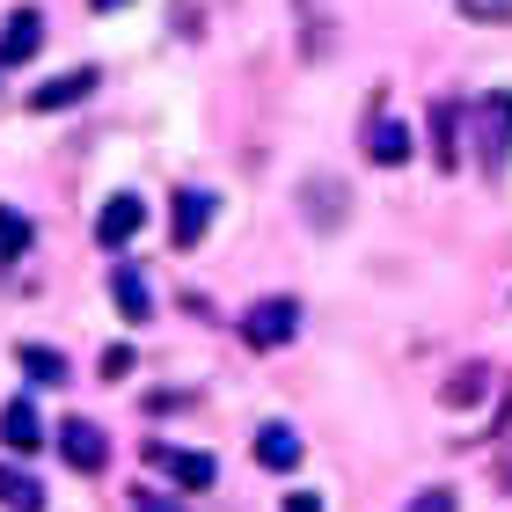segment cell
Wrapping results in <instances>:
<instances>
[{
	"mask_svg": "<svg viewBox=\"0 0 512 512\" xmlns=\"http://www.w3.org/2000/svg\"><path fill=\"white\" fill-rule=\"evenodd\" d=\"M293 330H300V300H256V308L242 315V344L249 352H278V344H293Z\"/></svg>",
	"mask_w": 512,
	"mask_h": 512,
	"instance_id": "obj_1",
	"label": "cell"
},
{
	"mask_svg": "<svg viewBox=\"0 0 512 512\" xmlns=\"http://www.w3.org/2000/svg\"><path fill=\"white\" fill-rule=\"evenodd\" d=\"M476 139H483V169H505V154H512V88H498V96H483L476 103Z\"/></svg>",
	"mask_w": 512,
	"mask_h": 512,
	"instance_id": "obj_2",
	"label": "cell"
},
{
	"mask_svg": "<svg viewBox=\"0 0 512 512\" xmlns=\"http://www.w3.org/2000/svg\"><path fill=\"white\" fill-rule=\"evenodd\" d=\"M59 454H66L74 476H103L110 469V439H103V425H88V417H66L59 425Z\"/></svg>",
	"mask_w": 512,
	"mask_h": 512,
	"instance_id": "obj_3",
	"label": "cell"
},
{
	"mask_svg": "<svg viewBox=\"0 0 512 512\" xmlns=\"http://www.w3.org/2000/svg\"><path fill=\"white\" fill-rule=\"evenodd\" d=\"M139 227H147V198H139V191L103 198V213H96V242H103V249H125Z\"/></svg>",
	"mask_w": 512,
	"mask_h": 512,
	"instance_id": "obj_4",
	"label": "cell"
},
{
	"mask_svg": "<svg viewBox=\"0 0 512 512\" xmlns=\"http://www.w3.org/2000/svg\"><path fill=\"white\" fill-rule=\"evenodd\" d=\"M147 461L176 483V491H213V476H220L213 454H191V447H147Z\"/></svg>",
	"mask_w": 512,
	"mask_h": 512,
	"instance_id": "obj_5",
	"label": "cell"
},
{
	"mask_svg": "<svg viewBox=\"0 0 512 512\" xmlns=\"http://www.w3.org/2000/svg\"><path fill=\"white\" fill-rule=\"evenodd\" d=\"M205 227H213V198L205 191H176V213H169V242L176 249H198Z\"/></svg>",
	"mask_w": 512,
	"mask_h": 512,
	"instance_id": "obj_6",
	"label": "cell"
},
{
	"mask_svg": "<svg viewBox=\"0 0 512 512\" xmlns=\"http://www.w3.org/2000/svg\"><path fill=\"white\" fill-rule=\"evenodd\" d=\"M0 447H8V454H37V447H44V417L22 403V395L0 410Z\"/></svg>",
	"mask_w": 512,
	"mask_h": 512,
	"instance_id": "obj_7",
	"label": "cell"
},
{
	"mask_svg": "<svg viewBox=\"0 0 512 512\" xmlns=\"http://www.w3.org/2000/svg\"><path fill=\"white\" fill-rule=\"evenodd\" d=\"M37 44H44V15H8V30H0V66H22V59H37Z\"/></svg>",
	"mask_w": 512,
	"mask_h": 512,
	"instance_id": "obj_8",
	"label": "cell"
},
{
	"mask_svg": "<svg viewBox=\"0 0 512 512\" xmlns=\"http://www.w3.org/2000/svg\"><path fill=\"white\" fill-rule=\"evenodd\" d=\"M366 161H381V169H403V161H410V132L395 125V118H374V125H366Z\"/></svg>",
	"mask_w": 512,
	"mask_h": 512,
	"instance_id": "obj_9",
	"label": "cell"
},
{
	"mask_svg": "<svg viewBox=\"0 0 512 512\" xmlns=\"http://www.w3.org/2000/svg\"><path fill=\"white\" fill-rule=\"evenodd\" d=\"M256 461L278 469V476L300 469V432H293V425H264V432H256Z\"/></svg>",
	"mask_w": 512,
	"mask_h": 512,
	"instance_id": "obj_10",
	"label": "cell"
},
{
	"mask_svg": "<svg viewBox=\"0 0 512 512\" xmlns=\"http://www.w3.org/2000/svg\"><path fill=\"white\" fill-rule=\"evenodd\" d=\"M88 88H96V66H74V74H59V81H44L37 96H30V110H66V103H81Z\"/></svg>",
	"mask_w": 512,
	"mask_h": 512,
	"instance_id": "obj_11",
	"label": "cell"
},
{
	"mask_svg": "<svg viewBox=\"0 0 512 512\" xmlns=\"http://www.w3.org/2000/svg\"><path fill=\"white\" fill-rule=\"evenodd\" d=\"M110 293H118V315H125V322H147V315H154V293H147V278H139L132 264L110 271Z\"/></svg>",
	"mask_w": 512,
	"mask_h": 512,
	"instance_id": "obj_12",
	"label": "cell"
},
{
	"mask_svg": "<svg viewBox=\"0 0 512 512\" xmlns=\"http://www.w3.org/2000/svg\"><path fill=\"white\" fill-rule=\"evenodd\" d=\"M432 161H439V169L461 161V110L454 103H432Z\"/></svg>",
	"mask_w": 512,
	"mask_h": 512,
	"instance_id": "obj_13",
	"label": "cell"
},
{
	"mask_svg": "<svg viewBox=\"0 0 512 512\" xmlns=\"http://www.w3.org/2000/svg\"><path fill=\"white\" fill-rule=\"evenodd\" d=\"M0 505H8V512H44V483L0 461Z\"/></svg>",
	"mask_w": 512,
	"mask_h": 512,
	"instance_id": "obj_14",
	"label": "cell"
},
{
	"mask_svg": "<svg viewBox=\"0 0 512 512\" xmlns=\"http://www.w3.org/2000/svg\"><path fill=\"white\" fill-rule=\"evenodd\" d=\"M15 359H22V374H30V381H44V388H59V381H66V359L52 352V344H22Z\"/></svg>",
	"mask_w": 512,
	"mask_h": 512,
	"instance_id": "obj_15",
	"label": "cell"
},
{
	"mask_svg": "<svg viewBox=\"0 0 512 512\" xmlns=\"http://www.w3.org/2000/svg\"><path fill=\"white\" fill-rule=\"evenodd\" d=\"M308 220H322V227L344 220V191L337 183H308Z\"/></svg>",
	"mask_w": 512,
	"mask_h": 512,
	"instance_id": "obj_16",
	"label": "cell"
},
{
	"mask_svg": "<svg viewBox=\"0 0 512 512\" xmlns=\"http://www.w3.org/2000/svg\"><path fill=\"white\" fill-rule=\"evenodd\" d=\"M22 249H30V220L15 205H0V256H22Z\"/></svg>",
	"mask_w": 512,
	"mask_h": 512,
	"instance_id": "obj_17",
	"label": "cell"
},
{
	"mask_svg": "<svg viewBox=\"0 0 512 512\" xmlns=\"http://www.w3.org/2000/svg\"><path fill=\"white\" fill-rule=\"evenodd\" d=\"M483 388H491V374H483V366H461V374L447 381V403L461 410V403H476V395H483Z\"/></svg>",
	"mask_w": 512,
	"mask_h": 512,
	"instance_id": "obj_18",
	"label": "cell"
},
{
	"mask_svg": "<svg viewBox=\"0 0 512 512\" xmlns=\"http://www.w3.org/2000/svg\"><path fill=\"white\" fill-rule=\"evenodd\" d=\"M469 22H512V0H454Z\"/></svg>",
	"mask_w": 512,
	"mask_h": 512,
	"instance_id": "obj_19",
	"label": "cell"
},
{
	"mask_svg": "<svg viewBox=\"0 0 512 512\" xmlns=\"http://www.w3.org/2000/svg\"><path fill=\"white\" fill-rule=\"evenodd\" d=\"M410 512H454V491H425V498H410Z\"/></svg>",
	"mask_w": 512,
	"mask_h": 512,
	"instance_id": "obj_20",
	"label": "cell"
},
{
	"mask_svg": "<svg viewBox=\"0 0 512 512\" xmlns=\"http://www.w3.org/2000/svg\"><path fill=\"white\" fill-rule=\"evenodd\" d=\"M286 512H322V498H315V491H293V498H286Z\"/></svg>",
	"mask_w": 512,
	"mask_h": 512,
	"instance_id": "obj_21",
	"label": "cell"
},
{
	"mask_svg": "<svg viewBox=\"0 0 512 512\" xmlns=\"http://www.w3.org/2000/svg\"><path fill=\"white\" fill-rule=\"evenodd\" d=\"M139 512H183V505H169V498H154V505H139Z\"/></svg>",
	"mask_w": 512,
	"mask_h": 512,
	"instance_id": "obj_22",
	"label": "cell"
},
{
	"mask_svg": "<svg viewBox=\"0 0 512 512\" xmlns=\"http://www.w3.org/2000/svg\"><path fill=\"white\" fill-rule=\"evenodd\" d=\"M96 8H103V15H110V8H125V0H96Z\"/></svg>",
	"mask_w": 512,
	"mask_h": 512,
	"instance_id": "obj_23",
	"label": "cell"
}]
</instances>
